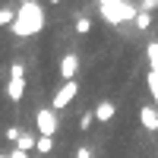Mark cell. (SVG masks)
<instances>
[{
    "mask_svg": "<svg viewBox=\"0 0 158 158\" xmlns=\"http://www.w3.org/2000/svg\"><path fill=\"white\" fill-rule=\"evenodd\" d=\"M133 19H136V29H139V32H149V29H152V13L139 10V13H136Z\"/></svg>",
    "mask_w": 158,
    "mask_h": 158,
    "instance_id": "obj_12",
    "label": "cell"
},
{
    "mask_svg": "<svg viewBox=\"0 0 158 158\" xmlns=\"http://www.w3.org/2000/svg\"><path fill=\"white\" fill-rule=\"evenodd\" d=\"M19 136H22V130H19V127H6V130H3V139H6V142H16Z\"/></svg>",
    "mask_w": 158,
    "mask_h": 158,
    "instance_id": "obj_15",
    "label": "cell"
},
{
    "mask_svg": "<svg viewBox=\"0 0 158 158\" xmlns=\"http://www.w3.org/2000/svg\"><path fill=\"white\" fill-rule=\"evenodd\" d=\"M48 3H60V0H48Z\"/></svg>",
    "mask_w": 158,
    "mask_h": 158,
    "instance_id": "obj_19",
    "label": "cell"
},
{
    "mask_svg": "<svg viewBox=\"0 0 158 158\" xmlns=\"http://www.w3.org/2000/svg\"><path fill=\"white\" fill-rule=\"evenodd\" d=\"M114 114H117V104H114V101L104 98V101L95 104V123H111V120H114Z\"/></svg>",
    "mask_w": 158,
    "mask_h": 158,
    "instance_id": "obj_8",
    "label": "cell"
},
{
    "mask_svg": "<svg viewBox=\"0 0 158 158\" xmlns=\"http://www.w3.org/2000/svg\"><path fill=\"white\" fill-rule=\"evenodd\" d=\"M73 29H76V35H89V32H92V19H89V16H76Z\"/></svg>",
    "mask_w": 158,
    "mask_h": 158,
    "instance_id": "obj_14",
    "label": "cell"
},
{
    "mask_svg": "<svg viewBox=\"0 0 158 158\" xmlns=\"http://www.w3.org/2000/svg\"><path fill=\"white\" fill-rule=\"evenodd\" d=\"M10 79H25V67H22L19 60L13 63V67H10Z\"/></svg>",
    "mask_w": 158,
    "mask_h": 158,
    "instance_id": "obj_16",
    "label": "cell"
},
{
    "mask_svg": "<svg viewBox=\"0 0 158 158\" xmlns=\"http://www.w3.org/2000/svg\"><path fill=\"white\" fill-rule=\"evenodd\" d=\"M76 158H92V152H89V149L82 146V149H76Z\"/></svg>",
    "mask_w": 158,
    "mask_h": 158,
    "instance_id": "obj_17",
    "label": "cell"
},
{
    "mask_svg": "<svg viewBox=\"0 0 158 158\" xmlns=\"http://www.w3.org/2000/svg\"><path fill=\"white\" fill-rule=\"evenodd\" d=\"M25 79H6V85H3V95L10 98V101H22L25 98Z\"/></svg>",
    "mask_w": 158,
    "mask_h": 158,
    "instance_id": "obj_7",
    "label": "cell"
},
{
    "mask_svg": "<svg viewBox=\"0 0 158 158\" xmlns=\"http://www.w3.org/2000/svg\"><path fill=\"white\" fill-rule=\"evenodd\" d=\"M35 130H38V136H51V139H54V136H57V130H60L57 114L51 111V108H41V111L35 114Z\"/></svg>",
    "mask_w": 158,
    "mask_h": 158,
    "instance_id": "obj_4",
    "label": "cell"
},
{
    "mask_svg": "<svg viewBox=\"0 0 158 158\" xmlns=\"http://www.w3.org/2000/svg\"><path fill=\"white\" fill-rule=\"evenodd\" d=\"M76 95H79V82H76V79H73V82H63L54 95H51V111L57 114V111H63V108H70Z\"/></svg>",
    "mask_w": 158,
    "mask_h": 158,
    "instance_id": "obj_3",
    "label": "cell"
},
{
    "mask_svg": "<svg viewBox=\"0 0 158 158\" xmlns=\"http://www.w3.org/2000/svg\"><path fill=\"white\" fill-rule=\"evenodd\" d=\"M44 29V10L35 0H22L16 10V22H13V35L16 38H32Z\"/></svg>",
    "mask_w": 158,
    "mask_h": 158,
    "instance_id": "obj_1",
    "label": "cell"
},
{
    "mask_svg": "<svg viewBox=\"0 0 158 158\" xmlns=\"http://www.w3.org/2000/svg\"><path fill=\"white\" fill-rule=\"evenodd\" d=\"M98 3H101V13L108 16L111 25H120L123 19H133V16H136V13L130 10L123 0H98Z\"/></svg>",
    "mask_w": 158,
    "mask_h": 158,
    "instance_id": "obj_2",
    "label": "cell"
},
{
    "mask_svg": "<svg viewBox=\"0 0 158 158\" xmlns=\"http://www.w3.org/2000/svg\"><path fill=\"white\" fill-rule=\"evenodd\" d=\"M76 123H79V130H82V133H89V130H92V123H95V111H82Z\"/></svg>",
    "mask_w": 158,
    "mask_h": 158,
    "instance_id": "obj_13",
    "label": "cell"
},
{
    "mask_svg": "<svg viewBox=\"0 0 158 158\" xmlns=\"http://www.w3.org/2000/svg\"><path fill=\"white\" fill-rule=\"evenodd\" d=\"M16 22V10L13 6H0V29H13Z\"/></svg>",
    "mask_w": 158,
    "mask_h": 158,
    "instance_id": "obj_11",
    "label": "cell"
},
{
    "mask_svg": "<svg viewBox=\"0 0 158 158\" xmlns=\"http://www.w3.org/2000/svg\"><path fill=\"white\" fill-rule=\"evenodd\" d=\"M139 123H142V130H149V133H158V108L155 104H146V108L139 111Z\"/></svg>",
    "mask_w": 158,
    "mask_h": 158,
    "instance_id": "obj_6",
    "label": "cell"
},
{
    "mask_svg": "<svg viewBox=\"0 0 158 158\" xmlns=\"http://www.w3.org/2000/svg\"><path fill=\"white\" fill-rule=\"evenodd\" d=\"M35 158H38V155H35Z\"/></svg>",
    "mask_w": 158,
    "mask_h": 158,
    "instance_id": "obj_20",
    "label": "cell"
},
{
    "mask_svg": "<svg viewBox=\"0 0 158 158\" xmlns=\"http://www.w3.org/2000/svg\"><path fill=\"white\" fill-rule=\"evenodd\" d=\"M79 67H82V60H79V54H63L60 57V63H57V76L63 79V82H73L76 79V73H79Z\"/></svg>",
    "mask_w": 158,
    "mask_h": 158,
    "instance_id": "obj_5",
    "label": "cell"
},
{
    "mask_svg": "<svg viewBox=\"0 0 158 158\" xmlns=\"http://www.w3.org/2000/svg\"><path fill=\"white\" fill-rule=\"evenodd\" d=\"M0 158H10V155H6V152H0Z\"/></svg>",
    "mask_w": 158,
    "mask_h": 158,
    "instance_id": "obj_18",
    "label": "cell"
},
{
    "mask_svg": "<svg viewBox=\"0 0 158 158\" xmlns=\"http://www.w3.org/2000/svg\"><path fill=\"white\" fill-rule=\"evenodd\" d=\"M54 152V139L51 136H38V142H35V155L41 158V155H51Z\"/></svg>",
    "mask_w": 158,
    "mask_h": 158,
    "instance_id": "obj_10",
    "label": "cell"
},
{
    "mask_svg": "<svg viewBox=\"0 0 158 158\" xmlns=\"http://www.w3.org/2000/svg\"><path fill=\"white\" fill-rule=\"evenodd\" d=\"M35 142H38V136L22 133V136L16 139V149H19V152H25V155H32V152H35Z\"/></svg>",
    "mask_w": 158,
    "mask_h": 158,
    "instance_id": "obj_9",
    "label": "cell"
}]
</instances>
